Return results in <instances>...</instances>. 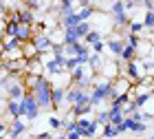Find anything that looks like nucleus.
Listing matches in <instances>:
<instances>
[{
    "instance_id": "nucleus-18",
    "label": "nucleus",
    "mask_w": 154,
    "mask_h": 139,
    "mask_svg": "<svg viewBox=\"0 0 154 139\" xmlns=\"http://www.w3.org/2000/svg\"><path fill=\"white\" fill-rule=\"evenodd\" d=\"M90 31H93V24H90L88 20H82V22L77 24V33H79V38H82V40L86 38V36H88Z\"/></svg>"
},
{
    "instance_id": "nucleus-32",
    "label": "nucleus",
    "mask_w": 154,
    "mask_h": 139,
    "mask_svg": "<svg viewBox=\"0 0 154 139\" xmlns=\"http://www.w3.org/2000/svg\"><path fill=\"white\" fill-rule=\"evenodd\" d=\"M35 139H53V135H51V133H38Z\"/></svg>"
},
{
    "instance_id": "nucleus-22",
    "label": "nucleus",
    "mask_w": 154,
    "mask_h": 139,
    "mask_svg": "<svg viewBox=\"0 0 154 139\" xmlns=\"http://www.w3.org/2000/svg\"><path fill=\"white\" fill-rule=\"evenodd\" d=\"M77 13L75 5H60V18H66V16H73Z\"/></svg>"
},
{
    "instance_id": "nucleus-10",
    "label": "nucleus",
    "mask_w": 154,
    "mask_h": 139,
    "mask_svg": "<svg viewBox=\"0 0 154 139\" xmlns=\"http://www.w3.org/2000/svg\"><path fill=\"white\" fill-rule=\"evenodd\" d=\"M33 24H24L20 22V29H18V40H22V42H31L33 40Z\"/></svg>"
},
{
    "instance_id": "nucleus-34",
    "label": "nucleus",
    "mask_w": 154,
    "mask_h": 139,
    "mask_svg": "<svg viewBox=\"0 0 154 139\" xmlns=\"http://www.w3.org/2000/svg\"><path fill=\"white\" fill-rule=\"evenodd\" d=\"M77 0H60V5H75Z\"/></svg>"
},
{
    "instance_id": "nucleus-23",
    "label": "nucleus",
    "mask_w": 154,
    "mask_h": 139,
    "mask_svg": "<svg viewBox=\"0 0 154 139\" xmlns=\"http://www.w3.org/2000/svg\"><path fill=\"white\" fill-rule=\"evenodd\" d=\"M99 40H103V38H101V33L93 29V31H90L86 38H84V42H86V44H95V42H99Z\"/></svg>"
},
{
    "instance_id": "nucleus-6",
    "label": "nucleus",
    "mask_w": 154,
    "mask_h": 139,
    "mask_svg": "<svg viewBox=\"0 0 154 139\" xmlns=\"http://www.w3.org/2000/svg\"><path fill=\"white\" fill-rule=\"evenodd\" d=\"M24 130H26V124L22 119H11V124H9V135H7V137L20 139V137L24 135Z\"/></svg>"
},
{
    "instance_id": "nucleus-31",
    "label": "nucleus",
    "mask_w": 154,
    "mask_h": 139,
    "mask_svg": "<svg viewBox=\"0 0 154 139\" xmlns=\"http://www.w3.org/2000/svg\"><path fill=\"white\" fill-rule=\"evenodd\" d=\"M66 137H68V139H84L79 130H73V133H66Z\"/></svg>"
},
{
    "instance_id": "nucleus-8",
    "label": "nucleus",
    "mask_w": 154,
    "mask_h": 139,
    "mask_svg": "<svg viewBox=\"0 0 154 139\" xmlns=\"http://www.w3.org/2000/svg\"><path fill=\"white\" fill-rule=\"evenodd\" d=\"M66 93L68 86H53V108H60L66 102Z\"/></svg>"
},
{
    "instance_id": "nucleus-36",
    "label": "nucleus",
    "mask_w": 154,
    "mask_h": 139,
    "mask_svg": "<svg viewBox=\"0 0 154 139\" xmlns=\"http://www.w3.org/2000/svg\"><path fill=\"white\" fill-rule=\"evenodd\" d=\"M90 139H106V137H103V135H97V137H90Z\"/></svg>"
},
{
    "instance_id": "nucleus-3",
    "label": "nucleus",
    "mask_w": 154,
    "mask_h": 139,
    "mask_svg": "<svg viewBox=\"0 0 154 139\" xmlns=\"http://www.w3.org/2000/svg\"><path fill=\"white\" fill-rule=\"evenodd\" d=\"M31 44L35 46V51H38L40 55L51 53V51H53V40H51V33H42V31H38L35 36H33Z\"/></svg>"
},
{
    "instance_id": "nucleus-17",
    "label": "nucleus",
    "mask_w": 154,
    "mask_h": 139,
    "mask_svg": "<svg viewBox=\"0 0 154 139\" xmlns=\"http://www.w3.org/2000/svg\"><path fill=\"white\" fill-rule=\"evenodd\" d=\"M90 68H93L95 73H99V71H103V66H101V53H93L90 55Z\"/></svg>"
},
{
    "instance_id": "nucleus-28",
    "label": "nucleus",
    "mask_w": 154,
    "mask_h": 139,
    "mask_svg": "<svg viewBox=\"0 0 154 139\" xmlns=\"http://www.w3.org/2000/svg\"><path fill=\"white\" fill-rule=\"evenodd\" d=\"M108 46V42H103V40H99V42L90 44V49H93V53H103V49Z\"/></svg>"
},
{
    "instance_id": "nucleus-5",
    "label": "nucleus",
    "mask_w": 154,
    "mask_h": 139,
    "mask_svg": "<svg viewBox=\"0 0 154 139\" xmlns=\"http://www.w3.org/2000/svg\"><path fill=\"white\" fill-rule=\"evenodd\" d=\"M5 113L9 119H22L24 110H22V102L20 100H5Z\"/></svg>"
},
{
    "instance_id": "nucleus-39",
    "label": "nucleus",
    "mask_w": 154,
    "mask_h": 139,
    "mask_svg": "<svg viewBox=\"0 0 154 139\" xmlns=\"http://www.w3.org/2000/svg\"><path fill=\"white\" fill-rule=\"evenodd\" d=\"M20 2H29V0H20Z\"/></svg>"
},
{
    "instance_id": "nucleus-7",
    "label": "nucleus",
    "mask_w": 154,
    "mask_h": 139,
    "mask_svg": "<svg viewBox=\"0 0 154 139\" xmlns=\"http://www.w3.org/2000/svg\"><path fill=\"white\" fill-rule=\"evenodd\" d=\"M101 128H103V126H101V124L97 122V119H90L86 128H79V133H82L84 139H90V137H97V135H99V130H101Z\"/></svg>"
},
{
    "instance_id": "nucleus-16",
    "label": "nucleus",
    "mask_w": 154,
    "mask_h": 139,
    "mask_svg": "<svg viewBox=\"0 0 154 139\" xmlns=\"http://www.w3.org/2000/svg\"><path fill=\"white\" fill-rule=\"evenodd\" d=\"M125 117H128V115L123 113V108H112V106H110V122H112V124L119 126V124H123Z\"/></svg>"
},
{
    "instance_id": "nucleus-27",
    "label": "nucleus",
    "mask_w": 154,
    "mask_h": 139,
    "mask_svg": "<svg viewBox=\"0 0 154 139\" xmlns=\"http://www.w3.org/2000/svg\"><path fill=\"white\" fill-rule=\"evenodd\" d=\"M48 126H51L53 130H57V128H64V122L57 119L55 115H51V117H48Z\"/></svg>"
},
{
    "instance_id": "nucleus-13",
    "label": "nucleus",
    "mask_w": 154,
    "mask_h": 139,
    "mask_svg": "<svg viewBox=\"0 0 154 139\" xmlns=\"http://www.w3.org/2000/svg\"><path fill=\"white\" fill-rule=\"evenodd\" d=\"M101 135L106 137V139H112V137L121 135V133H119V126H117V124H112V122H110V124H103V128H101Z\"/></svg>"
},
{
    "instance_id": "nucleus-15",
    "label": "nucleus",
    "mask_w": 154,
    "mask_h": 139,
    "mask_svg": "<svg viewBox=\"0 0 154 139\" xmlns=\"http://www.w3.org/2000/svg\"><path fill=\"white\" fill-rule=\"evenodd\" d=\"M60 22L64 29H71V27H77L82 22V18H79V13H73V16H66V18H60Z\"/></svg>"
},
{
    "instance_id": "nucleus-20",
    "label": "nucleus",
    "mask_w": 154,
    "mask_h": 139,
    "mask_svg": "<svg viewBox=\"0 0 154 139\" xmlns=\"http://www.w3.org/2000/svg\"><path fill=\"white\" fill-rule=\"evenodd\" d=\"M77 13H79V18H82V20H90L97 11H95V7L90 5V7H79V9H77Z\"/></svg>"
},
{
    "instance_id": "nucleus-25",
    "label": "nucleus",
    "mask_w": 154,
    "mask_h": 139,
    "mask_svg": "<svg viewBox=\"0 0 154 139\" xmlns=\"http://www.w3.org/2000/svg\"><path fill=\"white\" fill-rule=\"evenodd\" d=\"M79 64H82V62H79V58H77V55H75V58H66V62H64V68H66L68 73H71L73 68H77Z\"/></svg>"
},
{
    "instance_id": "nucleus-2",
    "label": "nucleus",
    "mask_w": 154,
    "mask_h": 139,
    "mask_svg": "<svg viewBox=\"0 0 154 139\" xmlns=\"http://www.w3.org/2000/svg\"><path fill=\"white\" fill-rule=\"evenodd\" d=\"M110 16H112L117 27H128L132 22V20L128 18V9H125L123 0H115V2H112V7H110Z\"/></svg>"
},
{
    "instance_id": "nucleus-21",
    "label": "nucleus",
    "mask_w": 154,
    "mask_h": 139,
    "mask_svg": "<svg viewBox=\"0 0 154 139\" xmlns=\"http://www.w3.org/2000/svg\"><path fill=\"white\" fill-rule=\"evenodd\" d=\"M134 55H137V49L125 42V49H123V53H121V60L123 62H130V60H134Z\"/></svg>"
},
{
    "instance_id": "nucleus-29",
    "label": "nucleus",
    "mask_w": 154,
    "mask_h": 139,
    "mask_svg": "<svg viewBox=\"0 0 154 139\" xmlns=\"http://www.w3.org/2000/svg\"><path fill=\"white\" fill-rule=\"evenodd\" d=\"M145 128H148V122H137V126H134L132 133H134V135H141V133H145Z\"/></svg>"
},
{
    "instance_id": "nucleus-1",
    "label": "nucleus",
    "mask_w": 154,
    "mask_h": 139,
    "mask_svg": "<svg viewBox=\"0 0 154 139\" xmlns=\"http://www.w3.org/2000/svg\"><path fill=\"white\" fill-rule=\"evenodd\" d=\"M22 110H24V117L29 122H35L38 119V115H40V110H42V106H40V102L35 100V95H33L31 91H26V95L22 97Z\"/></svg>"
},
{
    "instance_id": "nucleus-30",
    "label": "nucleus",
    "mask_w": 154,
    "mask_h": 139,
    "mask_svg": "<svg viewBox=\"0 0 154 139\" xmlns=\"http://www.w3.org/2000/svg\"><path fill=\"white\" fill-rule=\"evenodd\" d=\"M123 2H125V9H134V7H139V2H137V0H123Z\"/></svg>"
},
{
    "instance_id": "nucleus-19",
    "label": "nucleus",
    "mask_w": 154,
    "mask_h": 139,
    "mask_svg": "<svg viewBox=\"0 0 154 139\" xmlns=\"http://www.w3.org/2000/svg\"><path fill=\"white\" fill-rule=\"evenodd\" d=\"M143 24H145V29L154 31V7H152V9H145V16H143Z\"/></svg>"
},
{
    "instance_id": "nucleus-37",
    "label": "nucleus",
    "mask_w": 154,
    "mask_h": 139,
    "mask_svg": "<svg viewBox=\"0 0 154 139\" xmlns=\"http://www.w3.org/2000/svg\"><path fill=\"white\" fill-rule=\"evenodd\" d=\"M152 44H154V31H152Z\"/></svg>"
},
{
    "instance_id": "nucleus-11",
    "label": "nucleus",
    "mask_w": 154,
    "mask_h": 139,
    "mask_svg": "<svg viewBox=\"0 0 154 139\" xmlns=\"http://www.w3.org/2000/svg\"><path fill=\"white\" fill-rule=\"evenodd\" d=\"M108 49L117 55V58H121V53H123V49H125V42H123L121 38H117V36H115V38H110V40H108Z\"/></svg>"
},
{
    "instance_id": "nucleus-26",
    "label": "nucleus",
    "mask_w": 154,
    "mask_h": 139,
    "mask_svg": "<svg viewBox=\"0 0 154 139\" xmlns=\"http://www.w3.org/2000/svg\"><path fill=\"white\" fill-rule=\"evenodd\" d=\"M95 119L99 122L101 126H103V124H110V108H108V110H99V113H97V117H95Z\"/></svg>"
},
{
    "instance_id": "nucleus-4",
    "label": "nucleus",
    "mask_w": 154,
    "mask_h": 139,
    "mask_svg": "<svg viewBox=\"0 0 154 139\" xmlns=\"http://www.w3.org/2000/svg\"><path fill=\"white\" fill-rule=\"evenodd\" d=\"M125 75L132 84H139L143 82V68H141V60H130L125 62Z\"/></svg>"
},
{
    "instance_id": "nucleus-38",
    "label": "nucleus",
    "mask_w": 154,
    "mask_h": 139,
    "mask_svg": "<svg viewBox=\"0 0 154 139\" xmlns=\"http://www.w3.org/2000/svg\"><path fill=\"white\" fill-rule=\"evenodd\" d=\"M137 2H139V5H143V0H137Z\"/></svg>"
},
{
    "instance_id": "nucleus-9",
    "label": "nucleus",
    "mask_w": 154,
    "mask_h": 139,
    "mask_svg": "<svg viewBox=\"0 0 154 139\" xmlns=\"http://www.w3.org/2000/svg\"><path fill=\"white\" fill-rule=\"evenodd\" d=\"M13 51H22V40H18V38H5V44H2V55L13 53Z\"/></svg>"
},
{
    "instance_id": "nucleus-12",
    "label": "nucleus",
    "mask_w": 154,
    "mask_h": 139,
    "mask_svg": "<svg viewBox=\"0 0 154 139\" xmlns=\"http://www.w3.org/2000/svg\"><path fill=\"white\" fill-rule=\"evenodd\" d=\"M79 33H77V27H71V29H64V44H77L79 42Z\"/></svg>"
},
{
    "instance_id": "nucleus-35",
    "label": "nucleus",
    "mask_w": 154,
    "mask_h": 139,
    "mask_svg": "<svg viewBox=\"0 0 154 139\" xmlns=\"http://www.w3.org/2000/svg\"><path fill=\"white\" fill-rule=\"evenodd\" d=\"M53 139H68V137H66V135H55Z\"/></svg>"
},
{
    "instance_id": "nucleus-33",
    "label": "nucleus",
    "mask_w": 154,
    "mask_h": 139,
    "mask_svg": "<svg viewBox=\"0 0 154 139\" xmlns=\"http://www.w3.org/2000/svg\"><path fill=\"white\" fill-rule=\"evenodd\" d=\"M77 5H79V7H90L93 0H77Z\"/></svg>"
},
{
    "instance_id": "nucleus-14",
    "label": "nucleus",
    "mask_w": 154,
    "mask_h": 139,
    "mask_svg": "<svg viewBox=\"0 0 154 139\" xmlns=\"http://www.w3.org/2000/svg\"><path fill=\"white\" fill-rule=\"evenodd\" d=\"M18 11V20L24 24H33V20H35V16H33V9H16Z\"/></svg>"
},
{
    "instance_id": "nucleus-24",
    "label": "nucleus",
    "mask_w": 154,
    "mask_h": 139,
    "mask_svg": "<svg viewBox=\"0 0 154 139\" xmlns=\"http://www.w3.org/2000/svg\"><path fill=\"white\" fill-rule=\"evenodd\" d=\"M128 27H130V33H137V36H141V33H143V29H145L143 20H141V22H137V20H132V22H130Z\"/></svg>"
},
{
    "instance_id": "nucleus-40",
    "label": "nucleus",
    "mask_w": 154,
    "mask_h": 139,
    "mask_svg": "<svg viewBox=\"0 0 154 139\" xmlns=\"http://www.w3.org/2000/svg\"><path fill=\"white\" fill-rule=\"evenodd\" d=\"M150 139H154V135H152V137H150Z\"/></svg>"
}]
</instances>
